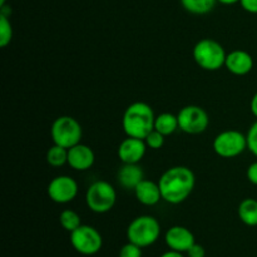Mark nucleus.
I'll list each match as a JSON object with an SVG mask.
<instances>
[{
    "instance_id": "f257e3e1",
    "label": "nucleus",
    "mask_w": 257,
    "mask_h": 257,
    "mask_svg": "<svg viewBox=\"0 0 257 257\" xmlns=\"http://www.w3.org/2000/svg\"><path fill=\"white\" fill-rule=\"evenodd\" d=\"M158 185L162 200L171 205H178L192 193L196 185L195 173L185 166H175L161 176Z\"/></svg>"
},
{
    "instance_id": "f03ea898",
    "label": "nucleus",
    "mask_w": 257,
    "mask_h": 257,
    "mask_svg": "<svg viewBox=\"0 0 257 257\" xmlns=\"http://www.w3.org/2000/svg\"><path fill=\"white\" fill-rule=\"evenodd\" d=\"M156 115L152 107L145 102H135L123 113L122 127L127 137L145 140L155 130Z\"/></svg>"
},
{
    "instance_id": "7ed1b4c3",
    "label": "nucleus",
    "mask_w": 257,
    "mask_h": 257,
    "mask_svg": "<svg viewBox=\"0 0 257 257\" xmlns=\"http://www.w3.org/2000/svg\"><path fill=\"white\" fill-rule=\"evenodd\" d=\"M192 54L198 67L208 72L221 69L225 65L226 57H227L222 45L208 38L196 43Z\"/></svg>"
},
{
    "instance_id": "20e7f679",
    "label": "nucleus",
    "mask_w": 257,
    "mask_h": 257,
    "mask_svg": "<svg viewBox=\"0 0 257 257\" xmlns=\"http://www.w3.org/2000/svg\"><path fill=\"white\" fill-rule=\"evenodd\" d=\"M160 235L161 225L153 216H138L127 228L128 241L142 248L153 245L160 238Z\"/></svg>"
},
{
    "instance_id": "39448f33",
    "label": "nucleus",
    "mask_w": 257,
    "mask_h": 257,
    "mask_svg": "<svg viewBox=\"0 0 257 257\" xmlns=\"http://www.w3.org/2000/svg\"><path fill=\"white\" fill-rule=\"evenodd\" d=\"M50 135L54 145L69 150L73 146L80 143L83 136L82 125L75 118L70 115H62L53 122Z\"/></svg>"
},
{
    "instance_id": "423d86ee",
    "label": "nucleus",
    "mask_w": 257,
    "mask_h": 257,
    "mask_svg": "<svg viewBox=\"0 0 257 257\" xmlns=\"http://www.w3.org/2000/svg\"><path fill=\"white\" fill-rule=\"evenodd\" d=\"M117 201L114 187L107 181H97L88 187L85 192V203L95 213H105L112 210Z\"/></svg>"
},
{
    "instance_id": "0eeeda50",
    "label": "nucleus",
    "mask_w": 257,
    "mask_h": 257,
    "mask_svg": "<svg viewBox=\"0 0 257 257\" xmlns=\"http://www.w3.org/2000/svg\"><path fill=\"white\" fill-rule=\"evenodd\" d=\"M213 150L222 158H235L247 150V137L240 131H223L213 140Z\"/></svg>"
},
{
    "instance_id": "6e6552de",
    "label": "nucleus",
    "mask_w": 257,
    "mask_h": 257,
    "mask_svg": "<svg viewBox=\"0 0 257 257\" xmlns=\"http://www.w3.org/2000/svg\"><path fill=\"white\" fill-rule=\"evenodd\" d=\"M70 243L77 252L82 255H95L102 248L103 238L97 228L88 225H80L70 232Z\"/></svg>"
},
{
    "instance_id": "1a4fd4ad",
    "label": "nucleus",
    "mask_w": 257,
    "mask_h": 257,
    "mask_svg": "<svg viewBox=\"0 0 257 257\" xmlns=\"http://www.w3.org/2000/svg\"><path fill=\"white\" fill-rule=\"evenodd\" d=\"M177 118L180 130L188 135H200L210 124L207 112L198 105H186L178 112Z\"/></svg>"
},
{
    "instance_id": "9d476101",
    "label": "nucleus",
    "mask_w": 257,
    "mask_h": 257,
    "mask_svg": "<svg viewBox=\"0 0 257 257\" xmlns=\"http://www.w3.org/2000/svg\"><path fill=\"white\" fill-rule=\"evenodd\" d=\"M48 196L55 203H69L77 197L78 183L70 176H57L48 185Z\"/></svg>"
},
{
    "instance_id": "9b49d317",
    "label": "nucleus",
    "mask_w": 257,
    "mask_h": 257,
    "mask_svg": "<svg viewBox=\"0 0 257 257\" xmlns=\"http://www.w3.org/2000/svg\"><path fill=\"white\" fill-rule=\"evenodd\" d=\"M165 241L170 250L178 252H187L196 243L193 233L183 226H173L168 228L165 235Z\"/></svg>"
},
{
    "instance_id": "f8f14e48",
    "label": "nucleus",
    "mask_w": 257,
    "mask_h": 257,
    "mask_svg": "<svg viewBox=\"0 0 257 257\" xmlns=\"http://www.w3.org/2000/svg\"><path fill=\"white\" fill-rule=\"evenodd\" d=\"M147 151L145 140L127 137L120 142L118 147V158L122 163H140Z\"/></svg>"
},
{
    "instance_id": "ddd939ff",
    "label": "nucleus",
    "mask_w": 257,
    "mask_h": 257,
    "mask_svg": "<svg viewBox=\"0 0 257 257\" xmlns=\"http://www.w3.org/2000/svg\"><path fill=\"white\" fill-rule=\"evenodd\" d=\"M95 156L94 152L87 145H78L73 146L68 150V165L75 171H87L92 168L94 165Z\"/></svg>"
},
{
    "instance_id": "4468645a",
    "label": "nucleus",
    "mask_w": 257,
    "mask_h": 257,
    "mask_svg": "<svg viewBox=\"0 0 257 257\" xmlns=\"http://www.w3.org/2000/svg\"><path fill=\"white\" fill-rule=\"evenodd\" d=\"M225 67L233 75H246L252 70L253 59L245 50H233L226 57Z\"/></svg>"
},
{
    "instance_id": "2eb2a0df",
    "label": "nucleus",
    "mask_w": 257,
    "mask_h": 257,
    "mask_svg": "<svg viewBox=\"0 0 257 257\" xmlns=\"http://www.w3.org/2000/svg\"><path fill=\"white\" fill-rule=\"evenodd\" d=\"M136 198L145 206H155L162 200L160 185L150 180H142L135 188Z\"/></svg>"
},
{
    "instance_id": "dca6fc26",
    "label": "nucleus",
    "mask_w": 257,
    "mask_h": 257,
    "mask_svg": "<svg viewBox=\"0 0 257 257\" xmlns=\"http://www.w3.org/2000/svg\"><path fill=\"white\" fill-rule=\"evenodd\" d=\"M118 182L125 190H135L138 183L145 180V173L138 163H123L118 171Z\"/></svg>"
},
{
    "instance_id": "f3484780",
    "label": "nucleus",
    "mask_w": 257,
    "mask_h": 257,
    "mask_svg": "<svg viewBox=\"0 0 257 257\" xmlns=\"http://www.w3.org/2000/svg\"><path fill=\"white\" fill-rule=\"evenodd\" d=\"M237 213L238 218L246 226H250V227L257 226V198H245L241 201Z\"/></svg>"
},
{
    "instance_id": "a211bd4d",
    "label": "nucleus",
    "mask_w": 257,
    "mask_h": 257,
    "mask_svg": "<svg viewBox=\"0 0 257 257\" xmlns=\"http://www.w3.org/2000/svg\"><path fill=\"white\" fill-rule=\"evenodd\" d=\"M178 128H180V124H178L177 115L167 112L156 115L155 130L162 133L165 137L173 135Z\"/></svg>"
},
{
    "instance_id": "6ab92c4d",
    "label": "nucleus",
    "mask_w": 257,
    "mask_h": 257,
    "mask_svg": "<svg viewBox=\"0 0 257 257\" xmlns=\"http://www.w3.org/2000/svg\"><path fill=\"white\" fill-rule=\"evenodd\" d=\"M185 10L191 14L203 15L213 10L217 0H180Z\"/></svg>"
},
{
    "instance_id": "aec40b11",
    "label": "nucleus",
    "mask_w": 257,
    "mask_h": 257,
    "mask_svg": "<svg viewBox=\"0 0 257 257\" xmlns=\"http://www.w3.org/2000/svg\"><path fill=\"white\" fill-rule=\"evenodd\" d=\"M45 158H47L48 165L52 167H62L65 163H68V150L62 146L53 145L48 150Z\"/></svg>"
},
{
    "instance_id": "412c9836",
    "label": "nucleus",
    "mask_w": 257,
    "mask_h": 257,
    "mask_svg": "<svg viewBox=\"0 0 257 257\" xmlns=\"http://www.w3.org/2000/svg\"><path fill=\"white\" fill-rule=\"evenodd\" d=\"M59 222L64 230L73 232L77 230L82 222H80V216L73 210H64L59 216Z\"/></svg>"
},
{
    "instance_id": "4be33fe9",
    "label": "nucleus",
    "mask_w": 257,
    "mask_h": 257,
    "mask_svg": "<svg viewBox=\"0 0 257 257\" xmlns=\"http://www.w3.org/2000/svg\"><path fill=\"white\" fill-rule=\"evenodd\" d=\"M13 39V28L9 17L0 14V47L5 48Z\"/></svg>"
},
{
    "instance_id": "5701e85b",
    "label": "nucleus",
    "mask_w": 257,
    "mask_h": 257,
    "mask_svg": "<svg viewBox=\"0 0 257 257\" xmlns=\"http://www.w3.org/2000/svg\"><path fill=\"white\" fill-rule=\"evenodd\" d=\"M145 142L147 145V147L152 148V150H160L162 148V146L165 145V136L162 133H160L158 131L153 130L147 137L145 138Z\"/></svg>"
},
{
    "instance_id": "b1692460",
    "label": "nucleus",
    "mask_w": 257,
    "mask_h": 257,
    "mask_svg": "<svg viewBox=\"0 0 257 257\" xmlns=\"http://www.w3.org/2000/svg\"><path fill=\"white\" fill-rule=\"evenodd\" d=\"M246 137H247V150L257 157V120L251 125Z\"/></svg>"
},
{
    "instance_id": "393cba45",
    "label": "nucleus",
    "mask_w": 257,
    "mask_h": 257,
    "mask_svg": "<svg viewBox=\"0 0 257 257\" xmlns=\"http://www.w3.org/2000/svg\"><path fill=\"white\" fill-rule=\"evenodd\" d=\"M119 257H142V247L135 245L132 242H128L120 248Z\"/></svg>"
},
{
    "instance_id": "a878e982",
    "label": "nucleus",
    "mask_w": 257,
    "mask_h": 257,
    "mask_svg": "<svg viewBox=\"0 0 257 257\" xmlns=\"http://www.w3.org/2000/svg\"><path fill=\"white\" fill-rule=\"evenodd\" d=\"M246 177H247L248 182L257 186V161L248 166L247 171H246Z\"/></svg>"
},
{
    "instance_id": "bb28decb",
    "label": "nucleus",
    "mask_w": 257,
    "mask_h": 257,
    "mask_svg": "<svg viewBox=\"0 0 257 257\" xmlns=\"http://www.w3.org/2000/svg\"><path fill=\"white\" fill-rule=\"evenodd\" d=\"M241 7L243 10L251 14H257V0H241Z\"/></svg>"
},
{
    "instance_id": "cd10ccee",
    "label": "nucleus",
    "mask_w": 257,
    "mask_h": 257,
    "mask_svg": "<svg viewBox=\"0 0 257 257\" xmlns=\"http://www.w3.org/2000/svg\"><path fill=\"white\" fill-rule=\"evenodd\" d=\"M188 257H205L206 256V251L203 248V246L198 245V243H195L190 250L187 251Z\"/></svg>"
},
{
    "instance_id": "c85d7f7f",
    "label": "nucleus",
    "mask_w": 257,
    "mask_h": 257,
    "mask_svg": "<svg viewBox=\"0 0 257 257\" xmlns=\"http://www.w3.org/2000/svg\"><path fill=\"white\" fill-rule=\"evenodd\" d=\"M250 108H251V113H252V114L257 118V92L253 94V97L251 98Z\"/></svg>"
},
{
    "instance_id": "c756f323",
    "label": "nucleus",
    "mask_w": 257,
    "mask_h": 257,
    "mask_svg": "<svg viewBox=\"0 0 257 257\" xmlns=\"http://www.w3.org/2000/svg\"><path fill=\"white\" fill-rule=\"evenodd\" d=\"M161 257H185L182 255V252H178V251H173V250H170L167 251V252L163 253Z\"/></svg>"
},
{
    "instance_id": "7c9ffc66",
    "label": "nucleus",
    "mask_w": 257,
    "mask_h": 257,
    "mask_svg": "<svg viewBox=\"0 0 257 257\" xmlns=\"http://www.w3.org/2000/svg\"><path fill=\"white\" fill-rule=\"evenodd\" d=\"M241 0H217V3H221L223 5H233L236 3H240Z\"/></svg>"
},
{
    "instance_id": "2f4dec72",
    "label": "nucleus",
    "mask_w": 257,
    "mask_h": 257,
    "mask_svg": "<svg viewBox=\"0 0 257 257\" xmlns=\"http://www.w3.org/2000/svg\"><path fill=\"white\" fill-rule=\"evenodd\" d=\"M5 5V0H0V7H4Z\"/></svg>"
}]
</instances>
